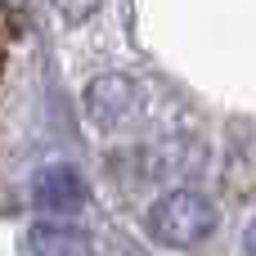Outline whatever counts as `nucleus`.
<instances>
[{
    "label": "nucleus",
    "mask_w": 256,
    "mask_h": 256,
    "mask_svg": "<svg viewBox=\"0 0 256 256\" xmlns=\"http://www.w3.org/2000/svg\"><path fill=\"white\" fill-rule=\"evenodd\" d=\"M32 252L36 256H94V243L86 230L68 220H40L32 230Z\"/></svg>",
    "instance_id": "obj_4"
},
{
    "label": "nucleus",
    "mask_w": 256,
    "mask_h": 256,
    "mask_svg": "<svg viewBox=\"0 0 256 256\" xmlns=\"http://www.w3.org/2000/svg\"><path fill=\"white\" fill-rule=\"evenodd\" d=\"M50 4L58 9L63 22H86V18H94V9H99L104 0H50Z\"/></svg>",
    "instance_id": "obj_5"
},
{
    "label": "nucleus",
    "mask_w": 256,
    "mask_h": 256,
    "mask_svg": "<svg viewBox=\"0 0 256 256\" xmlns=\"http://www.w3.org/2000/svg\"><path fill=\"white\" fill-rule=\"evenodd\" d=\"M32 194H36V202H40L45 212H58V216H68V212H76V207L86 202V180L76 176V166L58 162V166H45V171L36 176Z\"/></svg>",
    "instance_id": "obj_3"
},
{
    "label": "nucleus",
    "mask_w": 256,
    "mask_h": 256,
    "mask_svg": "<svg viewBox=\"0 0 256 256\" xmlns=\"http://www.w3.org/2000/svg\"><path fill=\"white\" fill-rule=\"evenodd\" d=\"M248 256H256V220L248 225Z\"/></svg>",
    "instance_id": "obj_6"
},
{
    "label": "nucleus",
    "mask_w": 256,
    "mask_h": 256,
    "mask_svg": "<svg viewBox=\"0 0 256 256\" xmlns=\"http://www.w3.org/2000/svg\"><path fill=\"white\" fill-rule=\"evenodd\" d=\"M140 108H144V90H140V81H130L122 72L94 76L86 86V117L99 130H122L126 122L140 117Z\"/></svg>",
    "instance_id": "obj_2"
},
{
    "label": "nucleus",
    "mask_w": 256,
    "mask_h": 256,
    "mask_svg": "<svg viewBox=\"0 0 256 256\" xmlns=\"http://www.w3.org/2000/svg\"><path fill=\"white\" fill-rule=\"evenodd\" d=\"M220 230V207L202 189H171L148 207V234L162 248H198Z\"/></svg>",
    "instance_id": "obj_1"
},
{
    "label": "nucleus",
    "mask_w": 256,
    "mask_h": 256,
    "mask_svg": "<svg viewBox=\"0 0 256 256\" xmlns=\"http://www.w3.org/2000/svg\"><path fill=\"white\" fill-rule=\"evenodd\" d=\"M0 4H4V0H0Z\"/></svg>",
    "instance_id": "obj_7"
}]
</instances>
